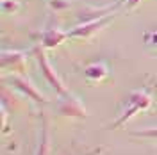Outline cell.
Returning a JSON list of instances; mask_svg holds the SVG:
<instances>
[{"label": "cell", "instance_id": "obj_1", "mask_svg": "<svg viewBox=\"0 0 157 155\" xmlns=\"http://www.w3.org/2000/svg\"><path fill=\"white\" fill-rule=\"evenodd\" d=\"M152 104V100H150V95H148L147 91H134L130 96H128V104H127V109H125V112L121 114V116L118 118L116 121L113 123V128H116V127L123 125L127 119L136 114L137 111H143V109H147L148 105Z\"/></svg>", "mask_w": 157, "mask_h": 155}, {"label": "cell", "instance_id": "obj_2", "mask_svg": "<svg viewBox=\"0 0 157 155\" xmlns=\"http://www.w3.org/2000/svg\"><path fill=\"white\" fill-rule=\"evenodd\" d=\"M34 54H36V59H38L39 66H41V71H43V77H45V80H47L50 86L57 91L59 95H68L66 87L63 86V82L59 80V77L56 75V71L50 68V64H48V61H47V57H45V54H43L41 47H34Z\"/></svg>", "mask_w": 157, "mask_h": 155}, {"label": "cell", "instance_id": "obj_3", "mask_svg": "<svg viewBox=\"0 0 157 155\" xmlns=\"http://www.w3.org/2000/svg\"><path fill=\"white\" fill-rule=\"evenodd\" d=\"M114 18V16H105V18H100L97 21H88V23H80L77 27H73V29L68 32L70 38H89V36H93L95 32H98L100 29H104L105 25H107L111 20Z\"/></svg>", "mask_w": 157, "mask_h": 155}, {"label": "cell", "instance_id": "obj_4", "mask_svg": "<svg viewBox=\"0 0 157 155\" xmlns=\"http://www.w3.org/2000/svg\"><path fill=\"white\" fill-rule=\"evenodd\" d=\"M2 68H9L21 73L25 70V54L16 50H4L2 52Z\"/></svg>", "mask_w": 157, "mask_h": 155}, {"label": "cell", "instance_id": "obj_5", "mask_svg": "<svg viewBox=\"0 0 157 155\" xmlns=\"http://www.w3.org/2000/svg\"><path fill=\"white\" fill-rule=\"evenodd\" d=\"M59 114H64V116H75V118H86V109L84 105H80L77 98H64L61 100L57 105Z\"/></svg>", "mask_w": 157, "mask_h": 155}, {"label": "cell", "instance_id": "obj_6", "mask_svg": "<svg viewBox=\"0 0 157 155\" xmlns=\"http://www.w3.org/2000/svg\"><path fill=\"white\" fill-rule=\"evenodd\" d=\"M11 82H13V86H16L20 89V91H23L27 96H30L34 102H41V104H45L47 102V98L43 96L41 93H39L36 87L30 84L27 78H23V77H16V75H11V78H9Z\"/></svg>", "mask_w": 157, "mask_h": 155}, {"label": "cell", "instance_id": "obj_7", "mask_svg": "<svg viewBox=\"0 0 157 155\" xmlns=\"http://www.w3.org/2000/svg\"><path fill=\"white\" fill-rule=\"evenodd\" d=\"M68 32L64 30H59V29H47L41 32V47L45 48H56L59 47L64 39H68Z\"/></svg>", "mask_w": 157, "mask_h": 155}, {"label": "cell", "instance_id": "obj_8", "mask_svg": "<svg viewBox=\"0 0 157 155\" xmlns=\"http://www.w3.org/2000/svg\"><path fill=\"white\" fill-rule=\"evenodd\" d=\"M84 75L91 82H100L102 78L107 77V66L104 62H93V64H89L88 68L84 70Z\"/></svg>", "mask_w": 157, "mask_h": 155}, {"label": "cell", "instance_id": "obj_9", "mask_svg": "<svg viewBox=\"0 0 157 155\" xmlns=\"http://www.w3.org/2000/svg\"><path fill=\"white\" fill-rule=\"evenodd\" d=\"M2 9L7 14H13L20 9V2L18 0H2Z\"/></svg>", "mask_w": 157, "mask_h": 155}, {"label": "cell", "instance_id": "obj_10", "mask_svg": "<svg viewBox=\"0 0 157 155\" xmlns=\"http://www.w3.org/2000/svg\"><path fill=\"white\" fill-rule=\"evenodd\" d=\"M38 155H48V132H47V128H43V139L39 143Z\"/></svg>", "mask_w": 157, "mask_h": 155}, {"label": "cell", "instance_id": "obj_11", "mask_svg": "<svg viewBox=\"0 0 157 155\" xmlns=\"http://www.w3.org/2000/svg\"><path fill=\"white\" fill-rule=\"evenodd\" d=\"M48 4H50V7H52L54 11H64V9L70 7L71 2H70V0H50Z\"/></svg>", "mask_w": 157, "mask_h": 155}, {"label": "cell", "instance_id": "obj_12", "mask_svg": "<svg viewBox=\"0 0 157 155\" xmlns=\"http://www.w3.org/2000/svg\"><path fill=\"white\" fill-rule=\"evenodd\" d=\"M132 136H137V137H150V139H157V127H154V128H147V130H139V132H132Z\"/></svg>", "mask_w": 157, "mask_h": 155}, {"label": "cell", "instance_id": "obj_13", "mask_svg": "<svg viewBox=\"0 0 157 155\" xmlns=\"http://www.w3.org/2000/svg\"><path fill=\"white\" fill-rule=\"evenodd\" d=\"M137 4H139V0H127V7H128V9H132V7H136Z\"/></svg>", "mask_w": 157, "mask_h": 155}]
</instances>
